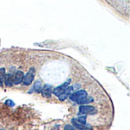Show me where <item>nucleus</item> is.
Returning <instances> with one entry per match:
<instances>
[{
	"instance_id": "obj_1",
	"label": "nucleus",
	"mask_w": 130,
	"mask_h": 130,
	"mask_svg": "<svg viewBox=\"0 0 130 130\" xmlns=\"http://www.w3.org/2000/svg\"><path fill=\"white\" fill-rule=\"evenodd\" d=\"M88 97V93L85 90H80L69 95V99L77 104H78L82 100Z\"/></svg>"
},
{
	"instance_id": "obj_2",
	"label": "nucleus",
	"mask_w": 130,
	"mask_h": 130,
	"mask_svg": "<svg viewBox=\"0 0 130 130\" xmlns=\"http://www.w3.org/2000/svg\"><path fill=\"white\" fill-rule=\"evenodd\" d=\"M34 76H35V69L31 67L29 69V71L27 72V73L24 76L23 82H22L23 85L25 86L30 85L32 83V82L34 78Z\"/></svg>"
},
{
	"instance_id": "obj_3",
	"label": "nucleus",
	"mask_w": 130,
	"mask_h": 130,
	"mask_svg": "<svg viewBox=\"0 0 130 130\" xmlns=\"http://www.w3.org/2000/svg\"><path fill=\"white\" fill-rule=\"evenodd\" d=\"M96 112V110L94 107L89 105H82L79 107V115H86V114H92Z\"/></svg>"
},
{
	"instance_id": "obj_4",
	"label": "nucleus",
	"mask_w": 130,
	"mask_h": 130,
	"mask_svg": "<svg viewBox=\"0 0 130 130\" xmlns=\"http://www.w3.org/2000/svg\"><path fill=\"white\" fill-rule=\"evenodd\" d=\"M70 82H71V79H69L67 82H66L64 84L61 85L59 87H57V88H54V90L53 91V93L56 96L59 97V96L64 91V90H65L66 88H68V86L69 85Z\"/></svg>"
},
{
	"instance_id": "obj_5",
	"label": "nucleus",
	"mask_w": 130,
	"mask_h": 130,
	"mask_svg": "<svg viewBox=\"0 0 130 130\" xmlns=\"http://www.w3.org/2000/svg\"><path fill=\"white\" fill-rule=\"evenodd\" d=\"M75 88V86H71V87L66 88L64 90V91L59 96V101H65L67 98L69 97V95H70L71 94H72V91H74Z\"/></svg>"
},
{
	"instance_id": "obj_6",
	"label": "nucleus",
	"mask_w": 130,
	"mask_h": 130,
	"mask_svg": "<svg viewBox=\"0 0 130 130\" xmlns=\"http://www.w3.org/2000/svg\"><path fill=\"white\" fill-rule=\"evenodd\" d=\"M72 123L73 125V127L75 129H77L78 130H92V128L91 126H89L80 124L76 120V119H72Z\"/></svg>"
},
{
	"instance_id": "obj_7",
	"label": "nucleus",
	"mask_w": 130,
	"mask_h": 130,
	"mask_svg": "<svg viewBox=\"0 0 130 130\" xmlns=\"http://www.w3.org/2000/svg\"><path fill=\"white\" fill-rule=\"evenodd\" d=\"M41 94L43 95V97L44 98H51L52 96V93H53V91H52V87L49 85H46L42 89H41Z\"/></svg>"
},
{
	"instance_id": "obj_8",
	"label": "nucleus",
	"mask_w": 130,
	"mask_h": 130,
	"mask_svg": "<svg viewBox=\"0 0 130 130\" xmlns=\"http://www.w3.org/2000/svg\"><path fill=\"white\" fill-rule=\"evenodd\" d=\"M24 74L23 72L21 71H18L13 78V84L14 85H19L23 82V78H24Z\"/></svg>"
},
{
	"instance_id": "obj_9",
	"label": "nucleus",
	"mask_w": 130,
	"mask_h": 130,
	"mask_svg": "<svg viewBox=\"0 0 130 130\" xmlns=\"http://www.w3.org/2000/svg\"><path fill=\"white\" fill-rule=\"evenodd\" d=\"M13 78H14L13 75H11V74L5 75V77L4 79V82H5V85L6 86H12L14 85L13 84Z\"/></svg>"
},
{
	"instance_id": "obj_10",
	"label": "nucleus",
	"mask_w": 130,
	"mask_h": 130,
	"mask_svg": "<svg viewBox=\"0 0 130 130\" xmlns=\"http://www.w3.org/2000/svg\"><path fill=\"white\" fill-rule=\"evenodd\" d=\"M33 89H34L36 92H37V93L40 92V91H41V89H42L41 82H40V81H37V82L34 84Z\"/></svg>"
},
{
	"instance_id": "obj_11",
	"label": "nucleus",
	"mask_w": 130,
	"mask_h": 130,
	"mask_svg": "<svg viewBox=\"0 0 130 130\" xmlns=\"http://www.w3.org/2000/svg\"><path fill=\"white\" fill-rule=\"evenodd\" d=\"M86 119H87V117L86 116H84V115H82V116H79L76 120L82 125H86Z\"/></svg>"
},
{
	"instance_id": "obj_12",
	"label": "nucleus",
	"mask_w": 130,
	"mask_h": 130,
	"mask_svg": "<svg viewBox=\"0 0 130 130\" xmlns=\"http://www.w3.org/2000/svg\"><path fill=\"white\" fill-rule=\"evenodd\" d=\"M94 101V99L92 98H91V97H89V98H84L83 100H82L79 103H78V104H90V103H91V102H93Z\"/></svg>"
},
{
	"instance_id": "obj_13",
	"label": "nucleus",
	"mask_w": 130,
	"mask_h": 130,
	"mask_svg": "<svg viewBox=\"0 0 130 130\" xmlns=\"http://www.w3.org/2000/svg\"><path fill=\"white\" fill-rule=\"evenodd\" d=\"M5 69L4 68H1L0 69V79L4 82V79L5 77Z\"/></svg>"
},
{
	"instance_id": "obj_14",
	"label": "nucleus",
	"mask_w": 130,
	"mask_h": 130,
	"mask_svg": "<svg viewBox=\"0 0 130 130\" xmlns=\"http://www.w3.org/2000/svg\"><path fill=\"white\" fill-rule=\"evenodd\" d=\"M5 104H6L7 105H8L9 107H14V103L11 100H7V101H5Z\"/></svg>"
},
{
	"instance_id": "obj_15",
	"label": "nucleus",
	"mask_w": 130,
	"mask_h": 130,
	"mask_svg": "<svg viewBox=\"0 0 130 130\" xmlns=\"http://www.w3.org/2000/svg\"><path fill=\"white\" fill-rule=\"evenodd\" d=\"M64 130H76L71 125H66L65 127H64Z\"/></svg>"
},
{
	"instance_id": "obj_16",
	"label": "nucleus",
	"mask_w": 130,
	"mask_h": 130,
	"mask_svg": "<svg viewBox=\"0 0 130 130\" xmlns=\"http://www.w3.org/2000/svg\"><path fill=\"white\" fill-rule=\"evenodd\" d=\"M2 85H3V82L0 79V86H2Z\"/></svg>"
},
{
	"instance_id": "obj_17",
	"label": "nucleus",
	"mask_w": 130,
	"mask_h": 130,
	"mask_svg": "<svg viewBox=\"0 0 130 130\" xmlns=\"http://www.w3.org/2000/svg\"><path fill=\"white\" fill-rule=\"evenodd\" d=\"M0 130H5V129H0Z\"/></svg>"
}]
</instances>
